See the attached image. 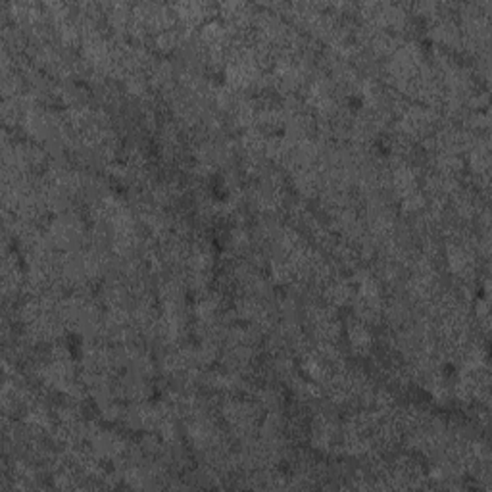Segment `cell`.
<instances>
[{"label": "cell", "instance_id": "6da1fadb", "mask_svg": "<svg viewBox=\"0 0 492 492\" xmlns=\"http://www.w3.org/2000/svg\"><path fill=\"white\" fill-rule=\"evenodd\" d=\"M348 337H350L352 348L358 352L360 356H366L369 348H371V335H369L366 323L352 322L348 325Z\"/></svg>", "mask_w": 492, "mask_h": 492}, {"label": "cell", "instance_id": "7a4b0ae2", "mask_svg": "<svg viewBox=\"0 0 492 492\" xmlns=\"http://www.w3.org/2000/svg\"><path fill=\"white\" fill-rule=\"evenodd\" d=\"M177 14L181 19L189 25H199L204 21V18L210 14L208 4H199V2H185V4H177L175 6Z\"/></svg>", "mask_w": 492, "mask_h": 492}]
</instances>
